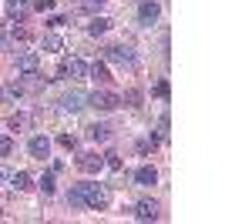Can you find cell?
I'll return each instance as SVG.
<instances>
[{
    "instance_id": "1",
    "label": "cell",
    "mask_w": 252,
    "mask_h": 224,
    "mask_svg": "<svg viewBox=\"0 0 252 224\" xmlns=\"http://www.w3.org/2000/svg\"><path fill=\"white\" fill-rule=\"evenodd\" d=\"M81 198H84V207L101 211V207H108V187L104 184H81Z\"/></svg>"
},
{
    "instance_id": "2",
    "label": "cell",
    "mask_w": 252,
    "mask_h": 224,
    "mask_svg": "<svg viewBox=\"0 0 252 224\" xmlns=\"http://www.w3.org/2000/svg\"><path fill=\"white\" fill-rule=\"evenodd\" d=\"M84 74H88V64L81 57H67V60H61V67H58V77H71V80H81Z\"/></svg>"
},
{
    "instance_id": "3",
    "label": "cell",
    "mask_w": 252,
    "mask_h": 224,
    "mask_svg": "<svg viewBox=\"0 0 252 224\" xmlns=\"http://www.w3.org/2000/svg\"><path fill=\"white\" fill-rule=\"evenodd\" d=\"M84 100H88V104H91L94 111H115L118 104H121L115 94H108V91H94L91 97H84Z\"/></svg>"
},
{
    "instance_id": "4",
    "label": "cell",
    "mask_w": 252,
    "mask_h": 224,
    "mask_svg": "<svg viewBox=\"0 0 252 224\" xmlns=\"http://www.w3.org/2000/svg\"><path fill=\"white\" fill-rule=\"evenodd\" d=\"M78 168L84 171V174H97V171L104 168V157L94 154V150H88V154H81V157H78Z\"/></svg>"
},
{
    "instance_id": "5",
    "label": "cell",
    "mask_w": 252,
    "mask_h": 224,
    "mask_svg": "<svg viewBox=\"0 0 252 224\" xmlns=\"http://www.w3.org/2000/svg\"><path fill=\"white\" fill-rule=\"evenodd\" d=\"M40 67V57L34 54V50H27V54L17 57V74H37Z\"/></svg>"
},
{
    "instance_id": "6",
    "label": "cell",
    "mask_w": 252,
    "mask_h": 224,
    "mask_svg": "<svg viewBox=\"0 0 252 224\" xmlns=\"http://www.w3.org/2000/svg\"><path fill=\"white\" fill-rule=\"evenodd\" d=\"M135 218L138 221H155L158 218V204L155 201H138L135 204Z\"/></svg>"
},
{
    "instance_id": "7",
    "label": "cell",
    "mask_w": 252,
    "mask_h": 224,
    "mask_svg": "<svg viewBox=\"0 0 252 224\" xmlns=\"http://www.w3.org/2000/svg\"><path fill=\"white\" fill-rule=\"evenodd\" d=\"M108 60H115V64H135V54H131V47H108Z\"/></svg>"
},
{
    "instance_id": "8",
    "label": "cell",
    "mask_w": 252,
    "mask_h": 224,
    "mask_svg": "<svg viewBox=\"0 0 252 224\" xmlns=\"http://www.w3.org/2000/svg\"><path fill=\"white\" fill-rule=\"evenodd\" d=\"M61 107H64V111H81V107H84V94L81 91L64 94V97H61Z\"/></svg>"
},
{
    "instance_id": "9",
    "label": "cell",
    "mask_w": 252,
    "mask_h": 224,
    "mask_svg": "<svg viewBox=\"0 0 252 224\" xmlns=\"http://www.w3.org/2000/svg\"><path fill=\"white\" fill-rule=\"evenodd\" d=\"M138 20H141V24H155L158 20V3H148V0H145V3L138 7Z\"/></svg>"
},
{
    "instance_id": "10",
    "label": "cell",
    "mask_w": 252,
    "mask_h": 224,
    "mask_svg": "<svg viewBox=\"0 0 252 224\" xmlns=\"http://www.w3.org/2000/svg\"><path fill=\"white\" fill-rule=\"evenodd\" d=\"M31 154L44 161V157L51 154V141H47V137H31Z\"/></svg>"
},
{
    "instance_id": "11",
    "label": "cell",
    "mask_w": 252,
    "mask_h": 224,
    "mask_svg": "<svg viewBox=\"0 0 252 224\" xmlns=\"http://www.w3.org/2000/svg\"><path fill=\"white\" fill-rule=\"evenodd\" d=\"M135 181L141 187H148V184H155L158 181V171L155 168H138V174H135Z\"/></svg>"
},
{
    "instance_id": "12",
    "label": "cell",
    "mask_w": 252,
    "mask_h": 224,
    "mask_svg": "<svg viewBox=\"0 0 252 224\" xmlns=\"http://www.w3.org/2000/svg\"><path fill=\"white\" fill-rule=\"evenodd\" d=\"M7 14L14 20H24L27 17V3H24V0H7Z\"/></svg>"
},
{
    "instance_id": "13",
    "label": "cell",
    "mask_w": 252,
    "mask_h": 224,
    "mask_svg": "<svg viewBox=\"0 0 252 224\" xmlns=\"http://www.w3.org/2000/svg\"><path fill=\"white\" fill-rule=\"evenodd\" d=\"M10 181H14L17 191H27V187H31V174H27V171H17V174H10Z\"/></svg>"
},
{
    "instance_id": "14",
    "label": "cell",
    "mask_w": 252,
    "mask_h": 224,
    "mask_svg": "<svg viewBox=\"0 0 252 224\" xmlns=\"http://www.w3.org/2000/svg\"><path fill=\"white\" fill-rule=\"evenodd\" d=\"M88 137H91V141H108V127H104V124H91V127H88Z\"/></svg>"
},
{
    "instance_id": "15",
    "label": "cell",
    "mask_w": 252,
    "mask_h": 224,
    "mask_svg": "<svg viewBox=\"0 0 252 224\" xmlns=\"http://www.w3.org/2000/svg\"><path fill=\"white\" fill-rule=\"evenodd\" d=\"M104 30H108V20H104V17H94L91 24H88V34H94V37H97V34H104Z\"/></svg>"
},
{
    "instance_id": "16",
    "label": "cell",
    "mask_w": 252,
    "mask_h": 224,
    "mask_svg": "<svg viewBox=\"0 0 252 224\" xmlns=\"http://www.w3.org/2000/svg\"><path fill=\"white\" fill-rule=\"evenodd\" d=\"M67 204H71V207H84V198H81V184L71 187V194H67Z\"/></svg>"
},
{
    "instance_id": "17",
    "label": "cell",
    "mask_w": 252,
    "mask_h": 224,
    "mask_svg": "<svg viewBox=\"0 0 252 224\" xmlns=\"http://www.w3.org/2000/svg\"><path fill=\"white\" fill-rule=\"evenodd\" d=\"M40 191H44V194H54V171H47V174L40 177Z\"/></svg>"
},
{
    "instance_id": "18",
    "label": "cell",
    "mask_w": 252,
    "mask_h": 224,
    "mask_svg": "<svg viewBox=\"0 0 252 224\" xmlns=\"http://www.w3.org/2000/svg\"><path fill=\"white\" fill-rule=\"evenodd\" d=\"M58 144H61L64 150H74V148H78V137H74V134H61Z\"/></svg>"
},
{
    "instance_id": "19",
    "label": "cell",
    "mask_w": 252,
    "mask_h": 224,
    "mask_svg": "<svg viewBox=\"0 0 252 224\" xmlns=\"http://www.w3.org/2000/svg\"><path fill=\"white\" fill-rule=\"evenodd\" d=\"M44 50H51V54H54V50H61V37L47 34V37H44Z\"/></svg>"
},
{
    "instance_id": "20",
    "label": "cell",
    "mask_w": 252,
    "mask_h": 224,
    "mask_svg": "<svg viewBox=\"0 0 252 224\" xmlns=\"http://www.w3.org/2000/svg\"><path fill=\"white\" fill-rule=\"evenodd\" d=\"M91 77H94V80H108V67H104V64H94V67H91Z\"/></svg>"
},
{
    "instance_id": "21",
    "label": "cell",
    "mask_w": 252,
    "mask_h": 224,
    "mask_svg": "<svg viewBox=\"0 0 252 224\" xmlns=\"http://www.w3.org/2000/svg\"><path fill=\"white\" fill-rule=\"evenodd\" d=\"M20 127H27V117L24 114H14L10 117V131H20Z\"/></svg>"
},
{
    "instance_id": "22",
    "label": "cell",
    "mask_w": 252,
    "mask_h": 224,
    "mask_svg": "<svg viewBox=\"0 0 252 224\" xmlns=\"http://www.w3.org/2000/svg\"><path fill=\"white\" fill-rule=\"evenodd\" d=\"M10 150H14V141L10 137H0V157H7Z\"/></svg>"
},
{
    "instance_id": "23",
    "label": "cell",
    "mask_w": 252,
    "mask_h": 224,
    "mask_svg": "<svg viewBox=\"0 0 252 224\" xmlns=\"http://www.w3.org/2000/svg\"><path fill=\"white\" fill-rule=\"evenodd\" d=\"M81 3H84V10H101L108 0H81Z\"/></svg>"
},
{
    "instance_id": "24",
    "label": "cell",
    "mask_w": 252,
    "mask_h": 224,
    "mask_svg": "<svg viewBox=\"0 0 252 224\" xmlns=\"http://www.w3.org/2000/svg\"><path fill=\"white\" fill-rule=\"evenodd\" d=\"M155 97H168V80H158L155 84Z\"/></svg>"
},
{
    "instance_id": "25",
    "label": "cell",
    "mask_w": 252,
    "mask_h": 224,
    "mask_svg": "<svg viewBox=\"0 0 252 224\" xmlns=\"http://www.w3.org/2000/svg\"><path fill=\"white\" fill-rule=\"evenodd\" d=\"M125 100H128V107H138V100H141V94H138V91H128V94H125Z\"/></svg>"
},
{
    "instance_id": "26",
    "label": "cell",
    "mask_w": 252,
    "mask_h": 224,
    "mask_svg": "<svg viewBox=\"0 0 252 224\" xmlns=\"http://www.w3.org/2000/svg\"><path fill=\"white\" fill-rule=\"evenodd\" d=\"M158 137H168V117L158 121Z\"/></svg>"
},
{
    "instance_id": "27",
    "label": "cell",
    "mask_w": 252,
    "mask_h": 224,
    "mask_svg": "<svg viewBox=\"0 0 252 224\" xmlns=\"http://www.w3.org/2000/svg\"><path fill=\"white\" fill-rule=\"evenodd\" d=\"M34 7H37V10H51V7H54V0H34Z\"/></svg>"
},
{
    "instance_id": "28",
    "label": "cell",
    "mask_w": 252,
    "mask_h": 224,
    "mask_svg": "<svg viewBox=\"0 0 252 224\" xmlns=\"http://www.w3.org/2000/svg\"><path fill=\"white\" fill-rule=\"evenodd\" d=\"M108 164L118 171V168H121V157H118V154H108Z\"/></svg>"
}]
</instances>
